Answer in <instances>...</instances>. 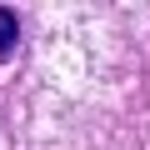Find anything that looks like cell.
Listing matches in <instances>:
<instances>
[{
	"label": "cell",
	"mask_w": 150,
	"mask_h": 150,
	"mask_svg": "<svg viewBox=\"0 0 150 150\" xmlns=\"http://www.w3.org/2000/svg\"><path fill=\"white\" fill-rule=\"evenodd\" d=\"M15 40H20V20H15L10 5H0V60L15 50Z\"/></svg>",
	"instance_id": "1"
}]
</instances>
